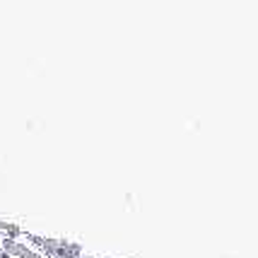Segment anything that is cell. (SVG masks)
<instances>
[{"mask_svg": "<svg viewBox=\"0 0 258 258\" xmlns=\"http://www.w3.org/2000/svg\"><path fill=\"white\" fill-rule=\"evenodd\" d=\"M58 258H80L82 256V246L80 244H73V241H66V239H60V244H58V251L53 253Z\"/></svg>", "mask_w": 258, "mask_h": 258, "instance_id": "obj_2", "label": "cell"}, {"mask_svg": "<svg viewBox=\"0 0 258 258\" xmlns=\"http://www.w3.org/2000/svg\"><path fill=\"white\" fill-rule=\"evenodd\" d=\"M0 248L10 258H44V251H41V248H34V246H29V244L20 241V239H3V241H0Z\"/></svg>", "mask_w": 258, "mask_h": 258, "instance_id": "obj_1", "label": "cell"}]
</instances>
